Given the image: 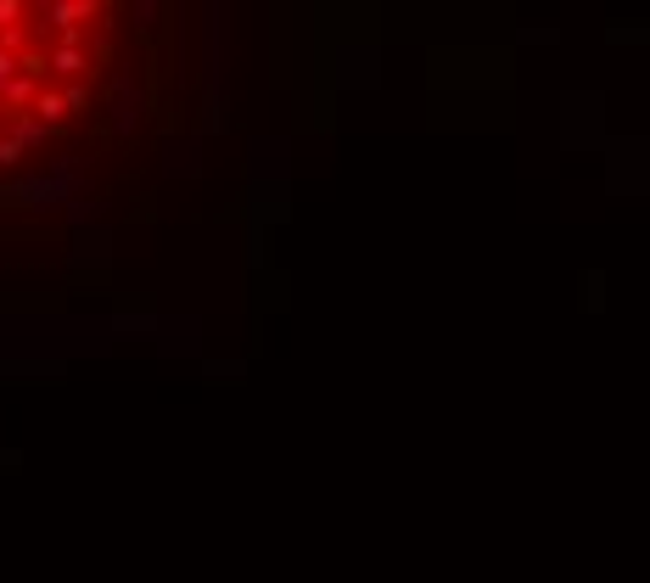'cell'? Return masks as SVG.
Instances as JSON below:
<instances>
[{
    "label": "cell",
    "instance_id": "cell-10",
    "mask_svg": "<svg viewBox=\"0 0 650 583\" xmlns=\"http://www.w3.org/2000/svg\"><path fill=\"white\" fill-rule=\"evenodd\" d=\"M62 96H68V113H85V107H90V90L85 85H68Z\"/></svg>",
    "mask_w": 650,
    "mask_h": 583
},
{
    "label": "cell",
    "instance_id": "cell-7",
    "mask_svg": "<svg viewBox=\"0 0 650 583\" xmlns=\"http://www.w3.org/2000/svg\"><path fill=\"white\" fill-rule=\"evenodd\" d=\"M23 12H29V0H0V29H17Z\"/></svg>",
    "mask_w": 650,
    "mask_h": 583
},
{
    "label": "cell",
    "instance_id": "cell-12",
    "mask_svg": "<svg viewBox=\"0 0 650 583\" xmlns=\"http://www.w3.org/2000/svg\"><path fill=\"white\" fill-rule=\"evenodd\" d=\"M29 6H40V12H51V6H57V0H29Z\"/></svg>",
    "mask_w": 650,
    "mask_h": 583
},
{
    "label": "cell",
    "instance_id": "cell-8",
    "mask_svg": "<svg viewBox=\"0 0 650 583\" xmlns=\"http://www.w3.org/2000/svg\"><path fill=\"white\" fill-rule=\"evenodd\" d=\"M17 73H23V57H17V51H0V90L12 85Z\"/></svg>",
    "mask_w": 650,
    "mask_h": 583
},
{
    "label": "cell",
    "instance_id": "cell-4",
    "mask_svg": "<svg viewBox=\"0 0 650 583\" xmlns=\"http://www.w3.org/2000/svg\"><path fill=\"white\" fill-rule=\"evenodd\" d=\"M34 118H40L45 129H62V124H68V96H57V90H40V101H34Z\"/></svg>",
    "mask_w": 650,
    "mask_h": 583
},
{
    "label": "cell",
    "instance_id": "cell-1",
    "mask_svg": "<svg viewBox=\"0 0 650 583\" xmlns=\"http://www.w3.org/2000/svg\"><path fill=\"white\" fill-rule=\"evenodd\" d=\"M40 90H45V79H34V73H17L12 85L0 90V107H12V113H34Z\"/></svg>",
    "mask_w": 650,
    "mask_h": 583
},
{
    "label": "cell",
    "instance_id": "cell-5",
    "mask_svg": "<svg viewBox=\"0 0 650 583\" xmlns=\"http://www.w3.org/2000/svg\"><path fill=\"white\" fill-rule=\"evenodd\" d=\"M23 157H29V146H23V141H12V135H0V169H17Z\"/></svg>",
    "mask_w": 650,
    "mask_h": 583
},
{
    "label": "cell",
    "instance_id": "cell-11",
    "mask_svg": "<svg viewBox=\"0 0 650 583\" xmlns=\"http://www.w3.org/2000/svg\"><path fill=\"white\" fill-rule=\"evenodd\" d=\"M73 6H85L90 17H101V0H73Z\"/></svg>",
    "mask_w": 650,
    "mask_h": 583
},
{
    "label": "cell",
    "instance_id": "cell-2",
    "mask_svg": "<svg viewBox=\"0 0 650 583\" xmlns=\"http://www.w3.org/2000/svg\"><path fill=\"white\" fill-rule=\"evenodd\" d=\"M45 57H51V73H62V79H79V73H90V51H85V45H51Z\"/></svg>",
    "mask_w": 650,
    "mask_h": 583
},
{
    "label": "cell",
    "instance_id": "cell-13",
    "mask_svg": "<svg viewBox=\"0 0 650 583\" xmlns=\"http://www.w3.org/2000/svg\"><path fill=\"white\" fill-rule=\"evenodd\" d=\"M0 135H6V124H0Z\"/></svg>",
    "mask_w": 650,
    "mask_h": 583
},
{
    "label": "cell",
    "instance_id": "cell-3",
    "mask_svg": "<svg viewBox=\"0 0 650 583\" xmlns=\"http://www.w3.org/2000/svg\"><path fill=\"white\" fill-rule=\"evenodd\" d=\"M6 135H12V141H23L29 152H40V146L51 141V129H45L34 113H12V118H6Z\"/></svg>",
    "mask_w": 650,
    "mask_h": 583
},
{
    "label": "cell",
    "instance_id": "cell-6",
    "mask_svg": "<svg viewBox=\"0 0 650 583\" xmlns=\"http://www.w3.org/2000/svg\"><path fill=\"white\" fill-rule=\"evenodd\" d=\"M0 51H17V57H23V51H29V29H23V23H17V29H0Z\"/></svg>",
    "mask_w": 650,
    "mask_h": 583
},
{
    "label": "cell",
    "instance_id": "cell-9",
    "mask_svg": "<svg viewBox=\"0 0 650 583\" xmlns=\"http://www.w3.org/2000/svg\"><path fill=\"white\" fill-rule=\"evenodd\" d=\"M23 73L45 79V73H51V57H45V51H23Z\"/></svg>",
    "mask_w": 650,
    "mask_h": 583
}]
</instances>
